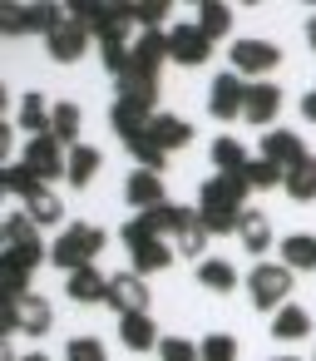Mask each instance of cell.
<instances>
[{"mask_svg": "<svg viewBox=\"0 0 316 361\" xmlns=\"http://www.w3.org/2000/svg\"><path fill=\"white\" fill-rule=\"evenodd\" d=\"M104 228L99 223H70V228H60V238L50 243V262L70 277V272H80V267H94V257L104 252Z\"/></svg>", "mask_w": 316, "mask_h": 361, "instance_id": "cell-1", "label": "cell"}, {"mask_svg": "<svg viewBox=\"0 0 316 361\" xmlns=\"http://www.w3.org/2000/svg\"><path fill=\"white\" fill-rule=\"evenodd\" d=\"M291 282H296V272L286 267V262H252V272H247V302L257 307V312H267V317H277L286 302H291Z\"/></svg>", "mask_w": 316, "mask_h": 361, "instance_id": "cell-2", "label": "cell"}, {"mask_svg": "<svg viewBox=\"0 0 316 361\" xmlns=\"http://www.w3.org/2000/svg\"><path fill=\"white\" fill-rule=\"evenodd\" d=\"M45 257H50V247H45V238H40V228L30 223V213H25V208H20V213H6V262L35 272Z\"/></svg>", "mask_w": 316, "mask_h": 361, "instance_id": "cell-3", "label": "cell"}, {"mask_svg": "<svg viewBox=\"0 0 316 361\" xmlns=\"http://www.w3.org/2000/svg\"><path fill=\"white\" fill-rule=\"evenodd\" d=\"M70 11L65 6H50V0H15V6H6L0 11V30L6 35H50L60 20H65Z\"/></svg>", "mask_w": 316, "mask_h": 361, "instance_id": "cell-4", "label": "cell"}, {"mask_svg": "<svg viewBox=\"0 0 316 361\" xmlns=\"http://www.w3.org/2000/svg\"><path fill=\"white\" fill-rule=\"evenodd\" d=\"M227 60H232V75H242L247 85H257V80H267V75L282 65V45L257 40V35H242V40H232Z\"/></svg>", "mask_w": 316, "mask_h": 361, "instance_id": "cell-5", "label": "cell"}, {"mask_svg": "<svg viewBox=\"0 0 316 361\" xmlns=\"http://www.w3.org/2000/svg\"><path fill=\"white\" fill-rule=\"evenodd\" d=\"M20 164H25L40 183H50V178H65V169H70V149H65L55 134H40V139H30V144H25Z\"/></svg>", "mask_w": 316, "mask_h": 361, "instance_id": "cell-6", "label": "cell"}, {"mask_svg": "<svg viewBox=\"0 0 316 361\" xmlns=\"http://www.w3.org/2000/svg\"><path fill=\"white\" fill-rule=\"evenodd\" d=\"M242 104H247V80L232 75V70H222V75L208 85V114H213L217 124H232V119H242Z\"/></svg>", "mask_w": 316, "mask_h": 361, "instance_id": "cell-7", "label": "cell"}, {"mask_svg": "<svg viewBox=\"0 0 316 361\" xmlns=\"http://www.w3.org/2000/svg\"><path fill=\"white\" fill-rule=\"evenodd\" d=\"M55 326V312H50V302L45 297H15V302H6V331H20V336H45Z\"/></svg>", "mask_w": 316, "mask_h": 361, "instance_id": "cell-8", "label": "cell"}, {"mask_svg": "<svg viewBox=\"0 0 316 361\" xmlns=\"http://www.w3.org/2000/svg\"><path fill=\"white\" fill-rule=\"evenodd\" d=\"M89 40H94V30H89L84 20L65 16V20H60V25L45 35V50H50V60H60V65H75V60H84Z\"/></svg>", "mask_w": 316, "mask_h": 361, "instance_id": "cell-9", "label": "cell"}, {"mask_svg": "<svg viewBox=\"0 0 316 361\" xmlns=\"http://www.w3.org/2000/svg\"><path fill=\"white\" fill-rule=\"evenodd\" d=\"M168 50H173V65H183V70H198L213 60V40L198 30V20L168 25Z\"/></svg>", "mask_w": 316, "mask_h": 361, "instance_id": "cell-10", "label": "cell"}, {"mask_svg": "<svg viewBox=\"0 0 316 361\" xmlns=\"http://www.w3.org/2000/svg\"><path fill=\"white\" fill-rule=\"evenodd\" d=\"M247 193L252 183L242 173H213L203 188H198V208H227V213H242L247 208Z\"/></svg>", "mask_w": 316, "mask_h": 361, "instance_id": "cell-11", "label": "cell"}, {"mask_svg": "<svg viewBox=\"0 0 316 361\" xmlns=\"http://www.w3.org/2000/svg\"><path fill=\"white\" fill-rule=\"evenodd\" d=\"M148 297H153L148 282L129 267V272H114V277H109V302H104V307H114L119 317H134V312H148Z\"/></svg>", "mask_w": 316, "mask_h": 361, "instance_id": "cell-12", "label": "cell"}, {"mask_svg": "<svg viewBox=\"0 0 316 361\" xmlns=\"http://www.w3.org/2000/svg\"><path fill=\"white\" fill-rule=\"evenodd\" d=\"M277 114H282V90H277L272 80H257V85H247L242 124H252V129H272V124H277Z\"/></svg>", "mask_w": 316, "mask_h": 361, "instance_id": "cell-13", "label": "cell"}, {"mask_svg": "<svg viewBox=\"0 0 316 361\" xmlns=\"http://www.w3.org/2000/svg\"><path fill=\"white\" fill-rule=\"evenodd\" d=\"M114 94H119L124 104L144 109V114H158V109H153V99H158V75H148V70H139V65L114 80Z\"/></svg>", "mask_w": 316, "mask_h": 361, "instance_id": "cell-14", "label": "cell"}, {"mask_svg": "<svg viewBox=\"0 0 316 361\" xmlns=\"http://www.w3.org/2000/svg\"><path fill=\"white\" fill-rule=\"evenodd\" d=\"M124 203H129V208H139V213H148V208L168 203V193H163V173L134 169V173L124 178Z\"/></svg>", "mask_w": 316, "mask_h": 361, "instance_id": "cell-15", "label": "cell"}, {"mask_svg": "<svg viewBox=\"0 0 316 361\" xmlns=\"http://www.w3.org/2000/svg\"><path fill=\"white\" fill-rule=\"evenodd\" d=\"M262 159L277 164V169H296V164L306 159V144H301V134H291V129H267V134H262Z\"/></svg>", "mask_w": 316, "mask_h": 361, "instance_id": "cell-16", "label": "cell"}, {"mask_svg": "<svg viewBox=\"0 0 316 361\" xmlns=\"http://www.w3.org/2000/svg\"><path fill=\"white\" fill-rule=\"evenodd\" d=\"M148 139H153L163 154H178V149L193 144V124H188L183 114H153V119H148Z\"/></svg>", "mask_w": 316, "mask_h": 361, "instance_id": "cell-17", "label": "cell"}, {"mask_svg": "<svg viewBox=\"0 0 316 361\" xmlns=\"http://www.w3.org/2000/svg\"><path fill=\"white\" fill-rule=\"evenodd\" d=\"M65 292H70V302L94 307V302H109V277H104L99 267H80V272L65 277Z\"/></svg>", "mask_w": 316, "mask_h": 361, "instance_id": "cell-18", "label": "cell"}, {"mask_svg": "<svg viewBox=\"0 0 316 361\" xmlns=\"http://www.w3.org/2000/svg\"><path fill=\"white\" fill-rule=\"evenodd\" d=\"M119 341L129 346V351H158V322L148 317V312H134V317H119Z\"/></svg>", "mask_w": 316, "mask_h": 361, "instance_id": "cell-19", "label": "cell"}, {"mask_svg": "<svg viewBox=\"0 0 316 361\" xmlns=\"http://www.w3.org/2000/svg\"><path fill=\"white\" fill-rule=\"evenodd\" d=\"M50 114H55V104H45L40 90H25V94H20V109H15V124H20L30 139H40V134H50Z\"/></svg>", "mask_w": 316, "mask_h": 361, "instance_id": "cell-20", "label": "cell"}, {"mask_svg": "<svg viewBox=\"0 0 316 361\" xmlns=\"http://www.w3.org/2000/svg\"><path fill=\"white\" fill-rule=\"evenodd\" d=\"M163 60H173V50H168V30H144V35L134 40V65L148 70V75H158Z\"/></svg>", "mask_w": 316, "mask_h": 361, "instance_id": "cell-21", "label": "cell"}, {"mask_svg": "<svg viewBox=\"0 0 316 361\" xmlns=\"http://www.w3.org/2000/svg\"><path fill=\"white\" fill-rule=\"evenodd\" d=\"M25 203V213H30V223L35 228H55V223H65V203H60V193L50 188V183H40L30 198H20Z\"/></svg>", "mask_w": 316, "mask_h": 361, "instance_id": "cell-22", "label": "cell"}, {"mask_svg": "<svg viewBox=\"0 0 316 361\" xmlns=\"http://www.w3.org/2000/svg\"><path fill=\"white\" fill-rule=\"evenodd\" d=\"M237 238H242V252H252V257L272 252V218L257 213V208H247L242 223H237Z\"/></svg>", "mask_w": 316, "mask_h": 361, "instance_id": "cell-23", "label": "cell"}, {"mask_svg": "<svg viewBox=\"0 0 316 361\" xmlns=\"http://www.w3.org/2000/svg\"><path fill=\"white\" fill-rule=\"evenodd\" d=\"M208 228H203V218H198V208H188V218L178 223V233H173V252L178 257H198L203 262V252H208Z\"/></svg>", "mask_w": 316, "mask_h": 361, "instance_id": "cell-24", "label": "cell"}, {"mask_svg": "<svg viewBox=\"0 0 316 361\" xmlns=\"http://www.w3.org/2000/svg\"><path fill=\"white\" fill-rule=\"evenodd\" d=\"M129 257H134V272H139V277H148V272H168L178 252H173V243H163V238H148V243H139Z\"/></svg>", "mask_w": 316, "mask_h": 361, "instance_id": "cell-25", "label": "cell"}, {"mask_svg": "<svg viewBox=\"0 0 316 361\" xmlns=\"http://www.w3.org/2000/svg\"><path fill=\"white\" fill-rule=\"evenodd\" d=\"M198 287L203 292H237V267L227 262V257H203L198 262Z\"/></svg>", "mask_w": 316, "mask_h": 361, "instance_id": "cell-26", "label": "cell"}, {"mask_svg": "<svg viewBox=\"0 0 316 361\" xmlns=\"http://www.w3.org/2000/svg\"><path fill=\"white\" fill-rule=\"evenodd\" d=\"M148 119H153V114H144V109H134V104H124V99H114V109H109V129H114L124 144H134L139 134H148Z\"/></svg>", "mask_w": 316, "mask_h": 361, "instance_id": "cell-27", "label": "cell"}, {"mask_svg": "<svg viewBox=\"0 0 316 361\" xmlns=\"http://www.w3.org/2000/svg\"><path fill=\"white\" fill-rule=\"evenodd\" d=\"M208 159H213V169L217 173H247V164H252V154L232 139V134H222V139H213V149H208Z\"/></svg>", "mask_w": 316, "mask_h": 361, "instance_id": "cell-28", "label": "cell"}, {"mask_svg": "<svg viewBox=\"0 0 316 361\" xmlns=\"http://www.w3.org/2000/svg\"><path fill=\"white\" fill-rule=\"evenodd\" d=\"M282 262L291 272H316V238L311 233H286L282 238Z\"/></svg>", "mask_w": 316, "mask_h": 361, "instance_id": "cell-29", "label": "cell"}, {"mask_svg": "<svg viewBox=\"0 0 316 361\" xmlns=\"http://www.w3.org/2000/svg\"><path fill=\"white\" fill-rule=\"evenodd\" d=\"M282 193H286L291 203H311V198H316V154H306L296 169H286Z\"/></svg>", "mask_w": 316, "mask_h": 361, "instance_id": "cell-30", "label": "cell"}, {"mask_svg": "<svg viewBox=\"0 0 316 361\" xmlns=\"http://www.w3.org/2000/svg\"><path fill=\"white\" fill-rule=\"evenodd\" d=\"M99 164H104V154H99L94 144H75V149H70V169H65V178H70L75 188H84V183H94Z\"/></svg>", "mask_w": 316, "mask_h": 361, "instance_id": "cell-31", "label": "cell"}, {"mask_svg": "<svg viewBox=\"0 0 316 361\" xmlns=\"http://www.w3.org/2000/svg\"><path fill=\"white\" fill-rule=\"evenodd\" d=\"M306 331H311V312L296 307V302H286V307L272 317V336H277V341H301Z\"/></svg>", "mask_w": 316, "mask_h": 361, "instance_id": "cell-32", "label": "cell"}, {"mask_svg": "<svg viewBox=\"0 0 316 361\" xmlns=\"http://www.w3.org/2000/svg\"><path fill=\"white\" fill-rule=\"evenodd\" d=\"M198 30L208 40H222L232 30V6H222V0H198Z\"/></svg>", "mask_w": 316, "mask_h": 361, "instance_id": "cell-33", "label": "cell"}, {"mask_svg": "<svg viewBox=\"0 0 316 361\" xmlns=\"http://www.w3.org/2000/svg\"><path fill=\"white\" fill-rule=\"evenodd\" d=\"M80 129H84L80 104H55V114H50V134H55L65 149H75V144H80Z\"/></svg>", "mask_w": 316, "mask_h": 361, "instance_id": "cell-34", "label": "cell"}, {"mask_svg": "<svg viewBox=\"0 0 316 361\" xmlns=\"http://www.w3.org/2000/svg\"><path fill=\"white\" fill-rule=\"evenodd\" d=\"M0 188H6V193H20V198H30L35 188H40V178L15 159V164H6V169H0Z\"/></svg>", "mask_w": 316, "mask_h": 361, "instance_id": "cell-35", "label": "cell"}, {"mask_svg": "<svg viewBox=\"0 0 316 361\" xmlns=\"http://www.w3.org/2000/svg\"><path fill=\"white\" fill-rule=\"evenodd\" d=\"M242 178L252 183V193H257V188H282V183H286V169H277V164H267V159L257 154V159L247 164V173H242Z\"/></svg>", "mask_w": 316, "mask_h": 361, "instance_id": "cell-36", "label": "cell"}, {"mask_svg": "<svg viewBox=\"0 0 316 361\" xmlns=\"http://www.w3.org/2000/svg\"><path fill=\"white\" fill-rule=\"evenodd\" d=\"M198 351H203V361H237V336L232 331H208L198 341Z\"/></svg>", "mask_w": 316, "mask_h": 361, "instance_id": "cell-37", "label": "cell"}, {"mask_svg": "<svg viewBox=\"0 0 316 361\" xmlns=\"http://www.w3.org/2000/svg\"><path fill=\"white\" fill-rule=\"evenodd\" d=\"M129 154H134V159H139V169H148V173H163V169H168V154H163L148 134H139V139L129 144Z\"/></svg>", "mask_w": 316, "mask_h": 361, "instance_id": "cell-38", "label": "cell"}, {"mask_svg": "<svg viewBox=\"0 0 316 361\" xmlns=\"http://www.w3.org/2000/svg\"><path fill=\"white\" fill-rule=\"evenodd\" d=\"M144 218H148V228L163 238V233H178V223L188 218V208H178V203H158V208H148Z\"/></svg>", "mask_w": 316, "mask_h": 361, "instance_id": "cell-39", "label": "cell"}, {"mask_svg": "<svg viewBox=\"0 0 316 361\" xmlns=\"http://www.w3.org/2000/svg\"><path fill=\"white\" fill-rule=\"evenodd\" d=\"M65 361H109V351H104V341H99V336H70Z\"/></svg>", "mask_w": 316, "mask_h": 361, "instance_id": "cell-40", "label": "cell"}, {"mask_svg": "<svg viewBox=\"0 0 316 361\" xmlns=\"http://www.w3.org/2000/svg\"><path fill=\"white\" fill-rule=\"evenodd\" d=\"M158 361H203V351L188 336H163L158 341Z\"/></svg>", "mask_w": 316, "mask_h": 361, "instance_id": "cell-41", "label": "cell"}, {"mask_svg": "<svg viewBox=\"0 0 316 361\" xmlns=\"http://www.w3.org/2000/svg\"><path fill=\"white\" fill-rule=\"evenodd\" d=\"M163 16H168V0H134V25L163 30Z\"/></svg>", "mask_w": 316, "mask_h": 361, "instance_id": "cell-42", "label": "cell"}, {"mask_svg": "<svg viewBox=\"0 0 316 361\" xmlns=\"http://www.w3.org/2000/svg\"><path fill=\"white\" fill-rule=\"evenodd\" d=\"M119 238H124V247H129V252H134V247H139V243H148V238H158V233H153V228H148V218H144V213H139V218H129V223H124V228H119Z\"/></svg>", "mask_w": 316, "mask_h": 361, "instance_id": "cell-43", "label": "cell"}, {"mask_svg": "<svg viewBox=\"0 0 316 361\" xmlns=\"http://www.w3.org/2000/svg\"><path fill=\"white\" fill-rule=\"evenodd\" d=\"M301 119H306V124H316V90H306V94H301Z\"/></svg>", "mask_w": 316, "mask_h": 361, "instance_id": "cell-44", "label": "cell"}, {"mask_svg": "<svg viewBox=\"0 0 316 361\" xmlns=\"http://www.w3.org/2000/svg\"><path fill=\"white\" fill-rule=\"evenodd\" d=\"M306 45H311V55H316V11L306 16Z\"/></svg>", "mask_w": 316, "mask_h": 361, "instance_id": "cell-45", "label": "cell"}, {"mask_svg": "<svg viewBox=\"0 0 316 361\" xmlns=\"http://www.w3.org/2000/svg\"><path fill=\"white\" fill-rule=\"evenodd\" d=\"M6 361H50V356H45V351H30V356H11V351H6Z\"/></svg>", "mask_w": 316, "mask_h": 361, "instance_id": "cell-46", "label": "cell"}, {"mask_svg": "<svg viewBox=\"0 0 316 361\" xmlns=\"http://www.w3.org/2000/svg\"><path fill=\"white\" fill-rule=\"evenodd\" d=\"M272 361H296V356H272Z\"/></svg>", "mask_w": 316, "mask_h": 361, "instance_id": "cell-47", "label": "cell"}, {"mask_svg": "<svg viewBox=\"0 0 316 361\" xmlns=\"http://www.w3.org/2000/svg\"><path fill=\"white\" fill-rule=\"evenodd\" d=\"M311 361H316V351H311Z\"/></svg>", "mask_w": 316, "mask_h": 361, "instance_id": "cell-48", "label": "cell"}]
</instances>
